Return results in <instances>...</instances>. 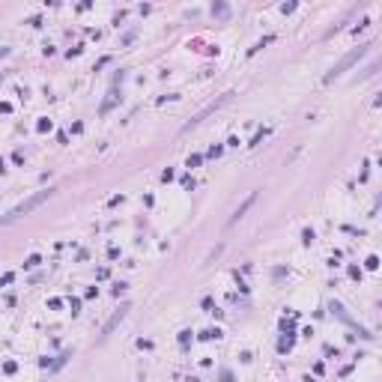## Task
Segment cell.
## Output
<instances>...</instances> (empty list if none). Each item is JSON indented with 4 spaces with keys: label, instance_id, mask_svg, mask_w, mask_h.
I'll use <instances>...</instances> for the list:
<instances>
[{
    "label": "cell",
    "instance_id": "6da1fadb",
    "mask_svg": "<svg viewBox=\"0 0 382 382\" xmlns=\"http://www.w3.org/2000/svg\"><path fill=\"white\" fill-rule=\"evenodd\" d=\"M48 197H51V188H48V191H36L33 197L21 200L18 206H12V209H9V212H6V215L0 218V224H12V221H18V218H24V215H27V212H33L36 206H42V203H45Z\"/></svg>",
    "mask_w": 382,
    "mask_h": 382
},
{
    "label": "cell",
    "instance_id": "7a4b0ae2",
    "mask_svg": "<svg viewBox=\"0 0 382 382\" xmlns=\"http://www.w3.org/2000/svg\"><path fill=\"white\" fill-rule=\"evenodd\" d=\"M367 48H370V45H358V48H352L350 54H344V57H341L338 63L331 66V72H328V75H325L322 81H325V84H331L335 78H341V75H344V72H347L350 66H355L358 60H361V57H364V54H367Z\"/></svg>",
    "mask_w": 382,
    "mask_h": 382
},
{
    "label": "cell",
    "instance_id": "5b68a950",
    "mask_svg": "<svg viewBox=\"0 0 382 382\" xmlns=\"http://www.w3.org/2000/svg\"><path fill=\"white\" fill-rule=\"evenodd\" d=\"M9 54V48H0V57H6Z\"/></svg>",
    "mask_w": 382,
    "mask_h": 382
},
{
    "label": "cell",
    "instance_id": "277c9868",
    "mask_svg": "<svg viewBox=\"0 0 382 382\" xmlns=\"http://www.w3.org/2000/svg\"><path fill=\"white\" fill-rule=\"evenodd\" d=\"M254 200H257V191H254V194H251V197H248V200H245V203H242V206H239V209H236V212H233V218L227 221V227H233V224L239 221V218H242V215H245V212H248V209L254 206Z\"/></svg>",
    "mask_w": 382,
    "mask_h": 382
},
{
    "label": "cell",
    "instance_id": "3957f363",
    "mask_svg": "<svg viewBox=\"0 0 382 382\" xmlns=\"http://www.w3.org/2000/svg\"><path fill=\"white\" fill-rule=\"evenodd\" d=\"M126 311H128V308H120V311H117V314H114V317L108 319V325H105V328H102V338H108V335H111V331H114V328H117V325H120V322H123V319H126Z\"/></svg>",
    "mask_w": 382,
    "mask_h": 382
}]
</instances>
